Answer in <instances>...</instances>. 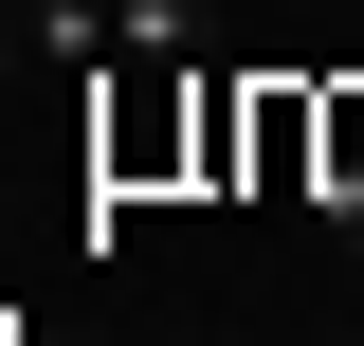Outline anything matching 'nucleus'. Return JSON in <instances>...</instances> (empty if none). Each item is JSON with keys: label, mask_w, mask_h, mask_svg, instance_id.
Listing matches in <instances>:
<instances>
[{"label": "nucleus", "mask_w": 364, "mask_h": 346, "mask_svg": "<svg viewBox=\"0 0 364 346\" xmlns=\"http://www.w3.org/2000/svg\"><path fill=\"white\" fill-rule=\"evenodd\" d=\"M328 219H364V91L328 110Z\"/></svg>", "instance_id": "2"}, {"label": "nucleus", "mask_w": 364, "mask_h": 346, "mask_svg": "<svg viewBox=\"0 0 364 346\" xmlns=\"http://www.w3.org/2000/svg\"><path fill=\"white\" fill-rule=\"evenodd\" d=\"M346 19H364V0H346Z\"/></svg>", "instance_id": "3"}, {"label": "nucleus", "mask_w": 364, "mask_h": 346, "mask_svg": "<svg viewBox=\"0 0 364 346\" xmlns=\"http://www.w3.org/2000/svg\"><path fill=\"white\" fill-rule=\"evenodd\" d=\"M109 55H146V73H200V55H219V0H109Z\"/></svg>", "instance_id": "1"}]
</instances>
